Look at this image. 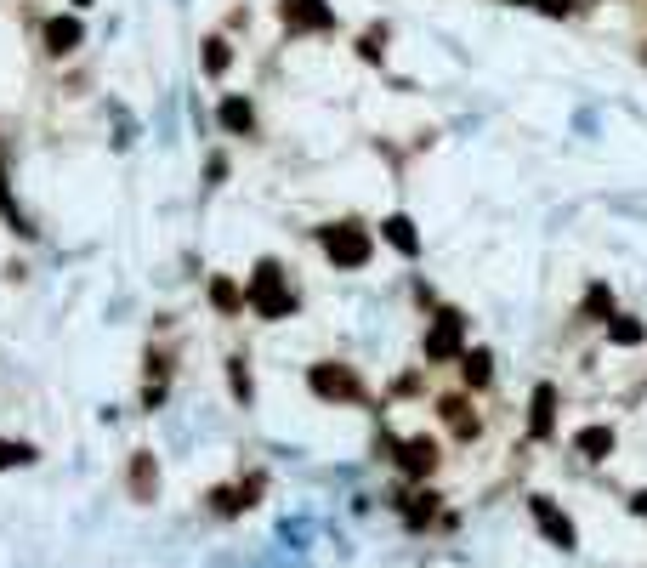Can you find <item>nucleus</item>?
<instances>
[{"label": "nucleus", "mask_w": 647, "mask_h": 568, "mask_svg": "<svg viewBox=\"0 0 647 568\" xmlns=\"http://www.w3.org/2000/svg\"><path fill=\"white\" fill-rule=\"evenodd\" d=\"M250 307H256V319H290V313H296V290H290V284H284V267L273 262V256H262V262H256V273H250Z\"/></svg>", "instance_id": "f257e3e1"}, {"label": "nucleus", "mask_w": 647, "mask_h": 568, "mask_svg": "<svg viewBox=\"0 0 647 568\" xmlns=\"http://www.w3.org/2000/svg\"><path fill=\"white\" fill-rule=\"evenodd\" d=\"M426 364H449V358L466 353V313H455V307H443V313H432V330H426Z\"/></svg>", "instance_id": "f03ea898"}, {"label": "nucleus", "mask_w": 647, "mask_h": 568, "mask_svg": "<svg viewBox=\"0 0 647 568\" xmlns=\"http://www.w3.org/2000/svg\"><path fill=\"white\" fill-rule=\"evenodd\" d=\"M528 517H534V529L545 534V546H557V551H574L579 546V523L562 512L551 495H528Z\"/></svg>", "instance_id": "7ed1b4c3"}, {"label": "nucleus", "mask_w": 647, "mask_h": 568, "mask_svg": "<svg viewBox=\"0 0 647 568\" xmlns=\"http://www.w3.org/2000/svg\"><path fill=\"white\" fill-rule=\"evenodd\" d=\"M318 239H324V256H330L335 267H364L369 262V233L358 228V222H330V228H318Z\"/></svg>", "instance_id": "20e7f679"}, {"label": "nucleus", "mask_w": 647, "mask_h": 568, "mask_svg": "<svg viewBox=\"0 0 647 568\" xmlns=\"http://www.w3.org/2000/svg\"><path fill=\"white\" fill-rule=\"evenodd\" d=\"M307 387H313L324 404H358V398H364V381H358L347 364H313V370H307Z\"/></svg>", "instance_id": "39448f33"}, {"label": "nucleus", "mask_w": 647, "mask_h": 568, "mask_svg": "<svg viewBox=\"0 0 647 568\" xmlns=\"http://www.w3.org/2000/svg\"><path fill=\"white\" fill-rule=\"evenodd\" d=\"M438 461H443V449H438V438H403L398 444V472L403 478H415V483H426L432 472H438Z\"/></svg>", "instance_id": "423d86ee"}, {"label": "nucleus", "mask_w": 647, "mask_h": 568, "mask_svg": "<svg viewBox=\"0 0 647 568\" xmlns=\"http://www.w3.org/2000/svg\"><path fill=\"white\" fill-rule=\"evenodd\" d=\"M279 12L290 29H307V35H324V29H335V12L324 6V0H279Z\"/></svg>", "instance_id": "0eeeda50"}, {"label": "nucleus", "mask_w": 647, "mask_h": 568, "mask_svg": "<svg viewBox=\"0 0 647 568\" xmlns=\"http://www.w3.org/2000/svg\"><path fill=\"white\" fill-rule=\"evenodd\" d=\"M216 125L228 131V137H256V103L250 97H222V108H216Z\"/></svg>", "instance_id": "6e6552de"}, {"label": "nucleus", "mask_w": 647, "mask_h": 568, "mask_svg": "<svg viewBox=\"0 0 647 568\" xmlns=\"http://www.w3.org/2000/svg\"><path fill=\"white\" fill-rule=\"evenodd\" d=\"M80 46H86V29H80L74 12H63V18L46 23V52L52 57H69V52H80Z\"/></svg>", "instance_id": "1a4fd4ad"}, {"label": "nucleus", "mask_w": 647, "mask_h": 568, "mask_svg": "<svg viewBox=\"0 0 647 568\" xmlns=\"http://www.w3.org/2000/svg\"><path fill=\"white\" fill-rule=\"evenodd\" d=\"M613 449H619V432H613V426H579V432H574V455H579V461H608Z\"/></svg>", "instance_id": "9d476101"}, {"label": "nucleus", "mask_w": 647, "mask_h": 568, "mask_svg": "<svg viewBox=\"0 0 647 568\" xmlns=\"http://www.w3.org/2000/svg\"><path fill=\"white\" fill-rule=\"evenodd\" d=\"M551 426H557V387L540 381L534 387V409H528V438H551Z\"/></svg>", "instance_id": "9b49d317"}, {"label": "nucleus", "mask_w": 647, "mask_h": 568, "mask_svg": "<svg viewBox=\"0 0 647 568\" xmlns=\"http://www.w3.org/2000/svg\"><path fill=\"white\" fill-rule=\"evenodd\" d=\"M125 489H131V500H142V506L154 500V489H159V472H154V455H148V449H137V455H131V472H125Z\"/></svg>", "instance_id": "f8f14e48"}, {"label": "nucleus", "mask_w": 647, "mask_h": 568, "mask_svg": "<svg viewBox=\"0 0 647 568\" xmlns=\"http://www.w3.org/2000/svg\"><path fill=\"white\" fill-rule=\"evenodd\" d=\"M460 375H466V387L472 392H483L494 381V353L489 347H466V353H460Z\"/></svg>", "instance_id": "ddd939ff"}, {"label": "nucleus", "mask_w": 647, "mask_h": 568, "mask_svg": "<svg viewBox=\"0 0 647 568\" xmlns=\"http://www.w3.org/2000/svg\"><path fill=\"white\" fill-rule=\"evenodd\" d=\"M398 506H403V523H409V529H432V523H438V495H432V489H415V495L398 500Z\"/></svg>", "instance_id": "4468645a"}, {"label": "nucleus", "mask_w": 647, "mask_h": 568, "mask_svg": "<svg viewBox=\"0 0 647 568\" xmlns=\"http://www.w3.org/2000/svg\"><path fill=\"white\" fill-rule=\"evenodd\" d=\"M381 239L392 250H403V256H420V233H415V222L409 216H386L381 222Z\"/></svg>", "instance_id": "2eb2a0df"}, {"label": "nucleus", "mask_w": 647, "mask_h": 568, "mask_svg": "<svg viewBox=\"0 0 647 568\" xmlns=\"http://www.w3.org/2000/svg\"><path fill=\"white\" fill-rule=\"evenodd\" d=\"M608 341H613V347H642L647 324L642 319H625V313H613V319H608Z\"/></svg>", "instance_id": "dca6fc26"}, {"label": "nucleus", "mask_w": 647, "mask_h": 568, "mask_svg": "<svg viewBox=\"0 0 647 568\" xmlns=\"http://www.w3.org/2000/svg\"><path fill=\"white\" fill-rule=\"evenodd\" d=\"M443 421L455 426V438H477V415L472 409H466V398H443Z\"/></svg>", "instance_id": "f3484780"}, {"label": "nucleus", "mask_w": 647, "mask_h": 568, "mask_svg": "<svg viewBox=\"0 0 647 568\" xmlns=\"http://www.w3.org/2000/svg\"><path fill=\"white\" fill-rule=\"evenodd\" d=\"M40 449L35 444H12V438H0V472H12V466H35Z\"/></svg>", "instance_id": "a211bd4d"}, {"label": "nucleus", "mask_w": 647, "mask_h": 568, "mask_svg": "<svg viewBox=\"0 0 647 568\" xmlns=\"http://www.w3.org/2000/svg\"><path fill=\"white\" fill-rule=\"evenodd\" d=\"M199 63H205V74H228V63H233L228 40H216V35H210V40H205V52H199Z\"/></svg>", "instance_id": "6ab92c4d"}, {"label": "nucleus", "mask_w": 647, "mask_h": 568, "mask_svg": "<svg viewBox=\"0 0 647 568\" xmlns=\"http://www.w3.org/2000/svg\"><path fill=\"white\" fill-rule=\"evenodd\" d=\"M585 313H591V319H613V296H608V284H591V290H585Z\"/></svg>", "instance_id": "aec40b11"}, {"label": "nucleus", "mask_w": 647, "mask_h": 568, "mask_svg": "<svg viewBox=\"0 0 647 568\" xmlns=\"http://www.w3.org/2000/svg\"><path fill=\"white\" fill-rule=\"evenodd\" d=\"M210 302L222 307V313H239V290L228 279H210Z\"/></svg>", "instance_id": "412c9836"}, {"label": "nucleus", "mask_w": 647, "mask_h": 568, "mask_svg": "<svg viewBox=\"0 0 647 568\" xmlns=\"http://www.w3.org/2000/svg\"><path fill=\"white\" fill-rule=\"evenodd\" d=\"M228 375H233V398H239V404H250V398H256V387H250V375H245V358H233Z\"/></svg>", "instance_id": "4be33fe9"}, {"label": "nucleus", "mask_w": 647, "mask_h": 568, "mask_svg": "<svg viewBox=\"0 0 647 568\" xmlns=\"http://www.w3.org/2000/svg\"><path fill=\"white\" fill-rule=\"evenodd\" d=\"M534 6H540L545 18H568L574 12V0H534Z\"/></svg>", "instance_id": "5701e85b"}, {"label": "nucleus", "mask_w": 647, "mask_h": 568, "mask_svg": "<svg viewBox=\"0 0 647 568\" xmlns=\"http://www.w3.org/2000/svg\"><path fill=\"white\" fill-rule=\"evenodd\" d=\"M630 512H636V517H647V489H642L636 500H630Z\"/></svg>", "instance_id": "b1692460"}, {"label": "nucleus", "mask_w": 647, "mask_h": 568, "mask_svg": "<svg viewBox=\"0 0 647 568\" xmlns=\"http://www.w3.org/2000/svg\"><path fill=\"white\" fill-rule=\"evenodd\" d=\"M506 6H534V0H506Z\"/></svg>", "instance_id": "393cba45"}, {"label": "nucleus", "mask_w": 647, "mask_h": 568, "mask_svg": "<svg viewBox=\"0 0 647 568\" xmlns=\"http://www.w3.org/2000/svg\"><path fill=\"white\" fill-rule=\"evenodd\" d=\"M80 6H91V0H74V12H80Z\"/></svg>", "instance_id": "a878e982"}]
</instances>
